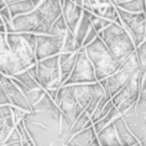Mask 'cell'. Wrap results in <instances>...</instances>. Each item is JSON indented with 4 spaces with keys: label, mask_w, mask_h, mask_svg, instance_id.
I'll use <instances>...</instances> for the list:
<instances>
[{
    "label": "cell",
    "mask_w": 146,
    "mask_h": 146,
    "mask_svg": "<svg viewBox=\"0 0 146 146\" xmlns=\"http://www.w3.org/2000/svg\"><path fill=\"white\" fill-rule=\"evenodd\" d=\"M35 146L68 145L72 137L71 123L54 99L46 92L21 120Z\"/></svg>",
    "instance_id": "cell-1"
},
{
    "label": "cell",
    "mask_w": 146,
    "mask_h": 146,
    "mask_svg": "<svg viewBox=\"0 0 146 146\" xmlns=\"http://www.w3.org/2000/svg\"><path fill=\"white\" fill-rule=\"evenodd\" d=\"M98 36L104 41L113 56L121 63L126 61L136 50L131 35L121 24H118L115 21L110 23V25L98 32Z\"/></svg>",
    "instance_id": "cell-2"
},
{
    "label": "cell",
    "mask_w": 146,
    "mask_h": 146,
    "mask_svg": "<svg viewBox=\"0 0 146 146\" xmlns=\"http://www.w3.org/2000/svg\"><path fill=\"white\" fill-rule=\"evenodd\" d=\"M86 52L94 66L98 81L109 77L110 74L118 71V68L121 66V62H119L113 56L110 50L108 48L99 36L89 45L86 46Z\"/></svg>",
    "instance_id": "cell-3"
},
{
    "label": "cell",
    "mask_w": 146,
    "mask_h": 146,
    "mask_svg": "<svg viewBox=\"0 0 146 146\" xmlns=\"http://www.w3.org/2000/svg\"><path fill=\"white\" fill-rule=\"evenodd\" d=\"M6 41L13 52L29 68L37 63L35 56L36 34L34 32H6Z\"/></svg>",
    "instance_id": "cell-4"
},
{
    "label": "cell",
    "mask_w": 146,
    "mask_h": 146,
    "mask_svg": "<svg viewBox=\"0 0 146 146\" xmlns=\"http://www.w3.org/2000/svg\"><path fill=\"white\" fill-rule=\"evenodd\" d=\"M139 71H140V66H139V62H137L136 53L134 52L126 61L123 62L121 66L118 68V71L99 82L103 87H107L110 94L114 97L126 84V82L130 79L131 76Z\"/></svg>",
    "instance_id": "cell-5"
},
{
    "label": "cell",
    "mask_w": 146,
    "mask_h": 146,
    "mask_svg": "<svg viewBox=\"0 0 146 146\" xmlns=\"http://www.w3.org/2000/svg\"><path fill=\"white\" fill-rule=\"evenodd\" d=\"M37 77L38 83L46 90L58 89L62 86L60 53L51 57H46L37 61Z\"/></svg>",
    "instance_id": "cell-6"
},
{
    "label": "cell",
    "mask_w": 146,
    "mask_h": 146,
    "mask_svg": "<svg viewBox=\"0 0 146 146\" xmlns=\"http://www.w3.org/2000/svg\"><path fill=\"white\" fill-rule=\"evenodd\" d=\"M146 74L141 73V71H139L136 73H134L130 77V79L126 82V84L119 90L118 93L113 97V103L118 110L120 111V114L125 113L127 109L131 108L133 105L136 104V102L140 96V88H141V82L144 79Z\"/></svg>",
    "instance_id": "cell-7"
},
{
    "label": "cell",
    "mask_w": 146,
    "mask_h": 146,
    "mask_svg": "<svg viewBox=\"0 0 146 146\" xmlns=\"http://www.w3.org/2000/svg\"><path fill=\"white\" fill-rule=\"evenodd\" d=\"M77 54V61H76L74 68L71 73V76L63 84H83V83H96L98 82L96 76V69H94L93 63L90 62L88 54L86 52V47H81ZM62 84V86H63Z\"/></svg>",
    "instance_id": "cell-8"
},
{
    "label": "cell",
    "mask_w": 146,
    "mask_h": 146,
    "mask_svg": "<svg viewBox=\"0 0 146 146\" xmlns=\"http://www.w3.org/2000/svg\"><path fill=\"white\" fill-rule=\"evenodd\" d=\"M54 102L57 103L61 110L64 113V115L71 120L72 124H74L76 119L84 111V109L78 103L73 84L61 86L57 90V96H56V100Z\"/></svg>",
    "instance_id": "cell-9"
},
{
    "label": "cell",
    "mask_w": 146,
    "mask_h": 146,
    "mask_svg": "<svg viewBox=\"0 0 146 146\" xmlns=\"http://www.w3.org/2000/svg\"><path fill=\"white\" fill-rule=\"evenodd\" d=\"M26 68V66L10 48L6 41V32H0V72L13 77Z\"/></svg>",
    "instance_id": "cell-10"
},
{
    "label": "cell",
    "mask_w": 146,
    "mask_h": 146,
    "mask_svg": "<svg viewBox=\"0 0 146 146\" xmlns=\"http://www.w3.org/2000/svg\"><path fill=\"white\" fill-rule=\"evenodd\" d=\"M64 36L52 34H36V60L51 57L62 52Z\"/></svg>",
    "instance_id": "cell-11"
},
{
    "label": "cell",
    "mask_w": 146,
    "mask_h": 146,
    "mask_svg": "<svg viewBox=\"0 0 146 146\" xmlns=\"http://www.w3.org/2000/svg\"><path fill=\"white\" fill-rule=\"evenodd\" d=\"M45 17L36 8L35 10L13 17L10 23L5 24L6 32H35Z\"/></svg>",
    "instance_id": "cell-12"
},
{
    "label": "cell",
    "mask_w": 146,
    "mask_h": 146,
    "mask_svg": "<svg viewBox=\"0 0 146 146\" xmlns=\"http://www.w3.org/2000/svg\"><path fill=\"white\" fill-rule=\"evenodd\" d=\"M0 82L3 84V88H4L5 93L8 94V98L10 100V104L15 105V107H19L21 109L26 111H31V105L29 104V102L25 97L24 92L20 89V87L14 82L13 77L10 76H6L4 73L0 72Z\"/></svg>",
    "instance_id": "cell-13"
},
{
    "label": "cell",
    "mask_w": 146,
    "mask_h": 146,
    "mask_svg": "<svg viewBox=\"0 0 146 146\" xmlns=\"http://www.w3.org/2000/svg\"><path fill=\"white\" fill-rule=\"evenodd\" d=\"M16 123L11 104H0V146H4L5 140L15 129Z\"/></svg>",
    "instance_id": "cell-14"
},
{
    "label": "cell",
    "mask_w": 146,
    "mask_h": 146,
    "mask_svg": "<svg viewBox=\"0 0 146 146\" xmlns=\"http://www.w3.org/2000/svg\"><path fill=\"white\" fill-rule=\"evenodd\" d=\"M62 15H63L68 29L74 34L79 21L83 16V8L76 4L73 0H64L62 4Z\"/></svg>",
    "instance_id": "cell-15"
},
{
    "label": "cell",
    "mask_w": 146,
    "mask_h": 146,
    "mask_svg": "<svg viewBox=\"0 0 146 146\" xmlns=\"http://www.w3.org/2000/svg\"><path fill=\"white\" fill-rule=\"evenodd\" d=\"M68 145L71 146H100L99 140H98L97 136V131L94 129V125L86 127L78 133H76L73 136L71 137Z\"/></svg>",
    "instance_id": "cell-16"
},
{
    "label": "cell",
    "mask_w": 146,
    "mask_h": 146,
    "mask_svg": "<svg viewBox=\"0 0 146 146\" xmlns=\"http://www.w3.org/2000/svg\"><path fill=\"white\" fill-rule=\"evenodd\" d=\"M114 125H115V130H116V134H118V137H119L120 142H121V146H124V145L139 146L140 145V141H139L137 137L131 133V130L129 129L127 124L125 123L123 115H119L118 118L114 120Z\"/></svg>",
    "instance_id": "cell-17"
},
{
    "label": "cell",
    "mask_w": 146,
    "mask_h": 146,
    "mask_svg": "<svg viewBox=\"0 0 146 146\" xmlns=\"http://www.w3.org/2000/svg\"><path fill=\"white\" fill-rule=\"evenodd\" d=\"M37 10L50 24H53L62 15V3L61 0H42Z\"/></svg>",
    "instance_id": "cell-18"
},
{
    "label": "cell",
    "mask_w": 146,
    "mask_h": 146,
    "mask_svg": "<svg viewBox=\"0 0 146 146\" xmlns=\"http://www.w3.org/2000/svg\"><path fill=\"white\" fill-rule=\"evenodd\" d=\"M116 10H118L119 17L123 23V26L126 29L130 35L139 25L146 20V13H130L118 8V6H116Z\"/></svg>",
    "instance_id": "cell-19"
},
{
    "label": "cell",
    "mask_w": 146,
    "mask_h": 146,
    "mask_svg": "<svg viewBox=\"0 0 146 146\" xmlns=\"http://www.w3.org/2000/svg\"><path fill=\"white\" fill-rule=\"evenodd\" d=\"M99 82V81H98ZM98 82L96 83H83V84H73L74 87V93L76 97L78 99L79 105L84 109L88 107V104L90 103L94 92H96L97 87H98Z\"/></svg>",
    "instance_id": "cell-20"
},
{
    "label": "cell",
    "mask_w": 146,
    "mask_h": 146,
    "mask_svg": "<svg viewBox=\"0 0 146 146\" xmlns=\"http://www.w3.org/2000/svg\"><path fill=\"white\" fill-rule=\"evenodd\" d=\"M78 52H61L60 53V67H61V81L62 84L67 81L74 68Z\"/></svg>",
    "instance_id": "cell-21"
},
{
    "label": "cell",
    "mask_w": 146,
    "mask_h": 146,
    "mask_svg": "<svg viewBox=\"0 0 146 146\" xmlns=\"http://www.w3.org/2000/svg\"><path fill=\"white\" fill-rule=\"evenodd\" d=\"M98 140H99L100 145H107V146H121V142H120L118 134H116L115 130V125L114 121L108 124L107 126H104L100 131L97 133Z\"/></svg>",
    "instance_id": "cell-22"
},
{
    "label": "cell",
    "mask_w": 146,
    "mask_h": 146,
    "mask_svg": "<svg viewBox=\"0 0 146 146\" xmlns=\"http://www.w3.org/2000/svg\"><path fill=\"white\" fill-rule=\"evenodd\" d=\"M42 0H20V1H13L9 3L8 6L11 13V16L21 15V14H27L35 10L40 5Z\"/></svg>",
    "instance_id": "cell-23"
},
{
    "label": "cell",
    "mask_w": 146,
    "mask_h": 146,
    "mask_svg": "<svg viewBox=\"0 0 146 146\" xmlns=\"http://www.w3.org/2000/svg\"><path fill=\"white\" fill-rule=\"evenodd\" d=\"M92 27V23H90L89 17L86 15V14H83L81 21H79L77 29H76L74 31V36H76V48L77 51L83 47V42H84V38L87 34H88L89 29Z\"/></svg>",
    "instance_id": "cell-24"
},
{
    "label": "cell",
    "mask_w": 146,
    "mask_h": 146,
    "mask_svg": "<svg viewBox=\"0 0 146 146\" xmlns=\"http://www.w3.org/2000/svg\"><path fill=\"white\" fill-rule=\"evenodd\" d=\"M114 5L130 13H146V0H124Z\"/></svg>",
    "instance_id": "cell-25"
},
{
    "label": "cell",
    "mask_w": 146,
    "mask_h": 146,
    "mask_svg": "<svg viewBox=\"0 0 146 146\" xmlns=\"http://www.w3.org/2000/svg\"><path fill=\"white\" fill-rule=\"evenodd\" d=\"M92 125H93V121H92V119H90V115L84 110L77 119H76L74 124L72 125V129H71L72 136L76 133H78V131L86 129V127H89V126H92Z\"/></svg>",
    "instance_id": "cell-26"
},
{
    "label": "cell",
    "mask_w": 146,
    "mask_h": 146,
    "mask_svg": "<svg viewBox=\"0 0 146 146\" xmlns=\"http://www.w3.org/2000/svg\"><path fill=\"white\" fill-rule=\"evenodd\" d=\"M83 14H86V15L89 17L90 23H92L94 29H96L98 32L102 31L103 29H105L108 25H110V23H113V21H109L108 19H105V17H103V16L97 15V14L89 11V10H84V9H83Z\"/></svg>",
    "instance_id": "cell-27"
},
{
    "label": "cell",
    "mask_w": 146,
    "mask_h": 146,
    "mask_svg": "<svg viewBox=\"0 0 146 146\" xmlns=\"http://www.w3.org/2000/svg\"><path fill=\"white\" fill-rule=\"evenodd\" d=\"M119 115H121V114H120V111L118 110V108H116L115 105H114V107L111 108V110L109 111L108 114L104 116V118H102L100 120H98V121H96V123L93 124V125H94V129H96V131L98 133V131H100L104 126H107L108 124H110V123L114 121V120L118 118Z\"/></svg>",
    "instance_id": "cell-28"
},
{
    "label": "cell",
    "mask_w": 146,
    "mask_h": 146,
    "mask_svg": "<svg viewBox=\"0 0 146 146\" xmlns=\"http://www.w3.org/2000/svg\"><path fill=\"white\" fill-rule=\"evenodd\" d=\"M104 93H105L104 87L100 84V82H98V87H97L96 92H94V94H93L92 99H90V103L88 104V107L86 108V111L88 113V114H89L90 116H92V114L94 113V110H96L97 105H98V103H99V102H100L102 97L104 96Z\"/></svg>",
    "instance_id": "cell-29"
},
{
    "label": "cell",
    "mask_w": 146,
    "mask_h": 146,
    "mask_svg": "<svg viewBox=\"0 0 146 146\" xmlns=\"http://www.w3.org/2000/svg\"><path fill=\"white\" fill-rule=\"evenodd\" d=\"M135 53H136L137 62H139V66H140L141 73L146 74V38L136 47Z\"/></svg>",
    "instance_id": "cell-30"
},
{
    "label": "cell",
    "mask_w": 146,
    "mask_h": 146,
    "mask_svg": "<svg viewBox=\"0 0 146 146\" xmlns=\"http://www.w3.org/2000/svg\"><path fill=\"white\" fill-rule=\"evenodd\" d=\"M68 30H69V29L67 26V24H66V20H64L63 15H61L52 24L50 34H52V35H60V36H66V34L68 32Z\"/></svg>",
    "instance_id": "cell-31"
},
{
    "label": "cell",
    "mask_w": 146,
    "mask_h": 146,
    "mask_svg": "<svg viewBox=\"0 0 146 146\" xmlns=\"http://www.w3.org/2000/svg\"><path fill=\"white\" fill-rule=\"evenodd\" d=\"M62 52H77V48H76V36L71 30H68V32L64 36Z\"/></svg>",
    "instance_id": "cell-32"
},
{
    "label": "cell",
    "mask_w": 146,
    "mask_h": 146,
    "mask_svg": "<svg viewBox=\"0 0 146 146\" xmlns=\"http://www.w3.org/2000/svg\"><path fill=\"white\" fill-rule=\"evenodd\" d=\"M16 129L19 130L21 139H23V146H34V141H32L30 134H29V131L26 127H25L23 121L16 123Z\"/></svg>",
    "instance_id": "cell-33"
},
{
    "label": "cell",
    "mask_w": 146,
    "mask_h": 146,
    "mask_svg": "<svg viewBox=\"0 0 146 146\" xmlns=\"http://www.w3.org/2000/svg\"><path fill=\"white\" fill-rule=\"evenodd\" d=\"M10 145L23 146V139H21V135L19 133V130L16 129V126H15V129L10 133L8 139H6L5 142H4V146H10Z\"/></svg>",
    "instance_id": "cell-34"
},
{
    "label": "cell",
    "mask_w": 146,
    "mask_h": 146,
    "mask_svg": "<svg viewBox=\"0 0 146 146\" xmlns=\"http://www.w3.org/2000/svg\"><path fill=\"white\" fill-rule=\"evenodd\" d=\"M102 16L105 17V19H108L109 21H115V19L119 16L118 10H116V6L113 4V3H111V4H108Z\"/></svg>",
    "instance_id": "cell-35"
},
{
    "label": "cell",
    "mask_w": 146,
    "mask_h": 146,
    "mask_svg": "<svg viewBox=\"0 0 146 146\" xmlns=\"http://www.w3.org/2000/svg\"><path fill=\"white\" fill-rule=\"evenodd\" d=\"M98 37V31L94 29V26L92 25V27L89 29V31H88V34H87V36H86V38H84V42H83V46H87V45H89L92 41H94Z\"/></svg>",
    "instance_id": "cell-36"
},
{
    "label": "cell",
    "mask_w": 146,
    "mask_h": 146,
    "mask_svg": "<svg viewBox=\"0 0 146 146\" xmlns=\"http://www.w3.org/2000/svg\"><path fill=\"white\" fill-rule=\"evenodd\" d=\"M13 113H14V118H15V123H19L24 119V116L26 115V113H29V111L24 110V109H21L19 107L13 105Z\"/></svg>",
    "instance_id": "cell-37"
},
{
    "label": "cell",
    "mask_w": 146,
    "mask_h": 146,
    "mask_svg": "<svg viewBox=\"0 0 146 146\" xmlns=\"http://www.w3.org/2000/svg\"><path fill=\"white\" fill-rule=\"evenodd\" d=\"M0 16H1V19L4 20L5 24H8L13 20V16H11V13H10L9 6H5V8H3L0 10Z\"/></svg>",
    "instance_id": "cell-38"
},
{
    "label": "cell",
    "mask_w": 146,
    "mask_h": 146,
    "mask_svg": "<svg viewBox=\"0 0 146 146\" xmlns=\"http://www.w3.org/2000/svg\"><path fill=\"white\" fill-rule=\"evenodd\" d=\"M0 104H10V100L8 98V94L5 93L4 88H3V84L0 82Z\"/></svg>",
    "instance_id": "cell-39"
},
{
    "label": "cell",
    "mask_w": 146,
    "mask_h": 146,
    "mask_svg": "<svg viewBox=\"0 0 146 146\" xmlns=\"http://www.w3.org/2000/svg\"><path fill=\"white\" fill-rule=\"evenodd\" d=\"M0 32H6L5 23H4V20L1 19V16H0Z\"/></svg>",
    "instance_id": "cell-40"
},
{
    "label": "cell",
    "mask_w": 146,
    "mask_h": 146,
    "mask_svg": "<svg viewBox=\"0 0 146 146\" xmlns=\"http://www.w3.org/2000/svg\"><path fill=\"white\" fill-rule=\"evenodd\" d=\"M98 4H111V0H97Z\"/></svg>",
    "instance_id": "cell-41"
},
{
    "label": "cell",
    "mask_w": 146,
    "mask_h": 146,
    "mask_svg": "<svg viewBox=\"0 0 146 146\" xmlns=\"http://www.w3.org/2000/svg\"><path fill=\"white\" fill-rule=\"evenodd\" d=\"M5 6H8V3H6L5 0H0V10L3 8H5Z\"/></svg>",
    "instance_id": "cell-42"
},
{
    "label": "cell",
    "mask_w": 146,
    "mask_h": 146,
    "mask_svg": "<svg viewBox=\"0 0 146 146\" xmlns=\"http://www.w3.org/2000/svg\"><path fill=\"white\" fill-rule=\"evenodd\" d=\"M74 3H76V4H78V5H81V6H82L83 0H74Z\"/></svg>",
    "instance_id": "cell-43"
},
{
    "label": "cell",
    "mask_w": 146,
    "mask_h": 146,
    "mask_svg": "<svg viewBox=\"0 0 146 146\" xmlns=\"http://www.w3.org/2000/svg\"><path fill=\"white\" fill-rule=\"evenodd\" d=\"M89 1H90V3H92V5H93V6L98 4V1H97V0H89Z\"/></svg>",
    "instance_id": "cell-44"
},
{
    "label": "cell",
    "mask_w": 146,
    "mask_h": 146,
    "mask_svg": "<svg viewBox=\"0 0 146 146\" xmlns=\"http://www.w3.org/2000/svg\"><path fill=\"white\" fill-rule=\"evenodd\" d=\"M5 1L9 4V3H13V1H20V0H5Z\"/></svg>",
    "instance_id": "cell-45"
},
{
    "label": "cell",
    "mask_w": 146,
    "mask_h": 146,
    "mask_svg": "<svg viewBox=\"0 0 146 146\" xmlns=\"http://www.w3.org/2000/svg\"><path fill=\"white\" fill-rule=\"evenodd\" d=\"M118 1H124V0H115V3H118ZM114 3V4H115Z\"/></svg>",
    "instance_id": "cell-46"
},
{
    "label": "cell",
    "mask_w": 146,
    "mask_h": 146,
    "mask_svg": "<svg viewBox=\"0 0 146 146\" xmlns=\"http://www.w3.org/2000/svg\"><path fill=\"white\" fill-rule=\"evenodd\" d=\"M63 1H64V0H61V3H62V4H63Z\"/></svg>",
    "instance_id": "cell-47"
},
{
    "label": "cell",
    "mask_w": 146,
    "mask_h": 146,
    "mask_svg": "<svg viewBox=\"0 0 146 146\" xmlns=\"http://www.w3.org/2000/svg\"><path fill=\"white\" fill-rule=\"evenodd\" d=\"M73 1H74V0H73Z\"/></svg>",
    "instance_id": "cell-48"
}]
</instances>
